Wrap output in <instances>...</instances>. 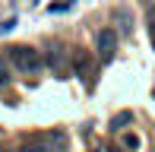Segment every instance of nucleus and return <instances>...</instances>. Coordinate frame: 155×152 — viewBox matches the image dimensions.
<instances>
[{
  "mask_svg": "<svg viewBox=\"0 0 155 152\" xmlns=\"http://www.w3.org/2000/svg\"><path fill=\"white\" fill-rule=\"evenodd\" d=\"M10 60L16 64V70H22V73H41V67H45L41 54L35 51V48H25V45L10 48Z\"/></svg>",
  "mask_w": 155,
  "mask_h": 152,
  "instance_id": "obj_1",
  "label": "nucleus"
},
{
  "mask_svg": "<svg viewBox=\"0 0 155 152\" xmlns=\"http://www.w3.org/2000/svg\"><path fill=\"white\" fill-rule=\"evenodd\" d=\"M114 48H117V32L114 29H101L98 32V57H101L104 64L114 57Z\"/></svg>",
  "mask_w": 155,
  "mask_h": 152,
  "instance_id": "obj_2",
  "label": "nucleus"
},
{
  "mask_svg": "<svg viewBox=\"0 0 155 152\" xmlns=\"http://www.w3.org/2000/svg\"><path fill=\"white\" fill-rule=\"evenodd\" d=\"M127 124H133V111H117L114 117H111L108 130H111V133H120V130L127 127Z\"/></svg>",
  "mask_w": 155,
  "mask_h": 152,
  "instance_id": "obj_3",
  "label": "nucleus"
},
{
  "mask_svg": "<svg viewBox=\"0 0 155 152\" xmlns=\"http://www.w3.org/2000/svg\"><path fill=\"white\" fill-rule=\"evenodd\" d=\"M38 143H41V146H60L63 149V146H67V136H63V133H45Z\"/></svg>",
  "mask_w": 155,
  "mask_h": 152,
  "instance_id": "obj_4",
  "label": "nucleus"
},
{
  "mask_svg": "<svg viewBox=\"0 0 155 152\" xmlns=\"http://www.w3.org/2000/svg\"><path fill=\"white\" fill-rule=\"evenodd\" d=\"M73 67H76V73H89V57H86V54L79 51V57L73 60Z\"/></svg>",
  "mask_w": 155,
  "mask_h": 152,
  "instance_id": "obj_5",
  "label": "nucleus"
},
{
  "mask_svg": "<svg viewBox=\"0 0 155 152\" xmlns=\"http://www.w3.org/2000/svg\"><path fill=\"white\" fill-rule=\"evenodd\" d=\"M120 143H124L127 149H139V136H136V133H124V140H120Z\"/></svg>",
  "mask_w": 155,
  "mask_h": 152,
  "instance_id": "obj_6",
  "label": "nucleus"
},
{
  "mask_svg": "<svg viewBox=\"0 0 155 152\" xmlns=\"http://www.w3.org/2000/svg\"><path fill=\"white\" fill-rule=\"evenodd\" d=\"M70 6H73V0H63V3H51V6H48V13H67Z\"/></svg>",
  "mask_w": 155,
  "mask_h": 152,
  "instance_id": "obj_7",
  "label": "nucleus"
},
{
  "mask_svg": "<svg viewBox=\"0 0 155 152\" xmlns=\"http://www.w3.org/2000/svg\"><path fill=\"white\" fill-rule=\"evenodd\" d=\"M16 29V19H3V22H0V35H6V32H13Z\"/></svg>",
  "mask_w": 155,
  "mask_h": 152,
  "instance_id": "obj_8",
  "label": "nucleus"
},
{
  "mask_svg": "<svg viewBox=\"0 0 155 152\" xmlns=\"http://www.w3.org/2000/svg\"><path fill=\"white\" fill-rule=\"evenodd\" d=\"M6 79H10V73H6V64H3V60H0V86H3Z\"/></svg>",
  "mask_w": 155,
  "mask_h": 152,
  "instance_id": "obj_9",
  "label": "nucleus"
},
{
  "mask_svg": "<svg viewBox=\"0 0 155 152\" xmlns=\"http://www.w3.org/2000/svg\"><path fill=\"white\" fill-rule=\"evenodd\" d=\"M152 41H155V35H152Z\"/></svg>",
  "mask_w": 155,
  "mask_h": 152,
  "instance_id": "obj_10",
  "label": "nucleus"
}]
</instances>
